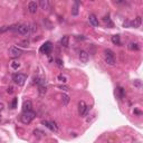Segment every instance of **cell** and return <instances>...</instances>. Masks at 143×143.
<instances>
[{"label":"cell","instance_id":"cell-14","mask_svg":"<svg viewBox=\"0 0 143 143\" xmlns=\"http://www.w3.org/2000/svg\"><path fill=\"white\" fill-rule=\"evenodd\" d=\"M39 6L41 7V9L43 10H48L49 9V2L47 1V0H40Z\"/></svg>","mask_w":143,"mask_h":143},{"label":"cell","instance_id":"cell-6","mask_svg":"<svg viewBox=\"0 0 143 143\" xmlns=\"http://www.w3.org/2000/svg\"><path fill=\"white\" fill-rule=\"evenodd\" d=\"M21 54H22L21 49H19L18 47H11L9 49V56L11 58H17L21 55Z\"/></svg>","mask_w":143,"mask_h":143},{"label":"cell","instance_id":"cell-5","mask_svg":"<svg viewBox=\"0 0 143 143\" xmlns=\"http://www.w3.org/2000/svg\"><path fill=\"white\" fill-rule=\"evenodd\" d=\"M88 111H89V106L86 105L84 101H81L79 104H78V113H79V115H82V116L87 115Z\"/></svg>","mask_w":143,"mask_h":143},{"label":"cell","instance_id":"cell-27","mask_svg":"<svg viewBox=\"0 0 143 143\" xmlns=\"http://www.w3.org/2000/svg\"><path fill=\"white\" fill-rule=\"evenodd\" d=\"M19 45L22 46V47H28V45H29V41H28V40H22V41H20V43H19Z\"/></svg>","mask_w":143,"mask_h":143},{"label":"cell","instance_id":"cell-2","mask_svg":"<svg viewBox=\"0 0 143 143\" xmlns=\"http://www.w3.org/2000/svg\"><path fill=\"white\" fill-rule=\"evenodd\" d=\"M26 79H27L26 75H25V74H21V73H17V74H15V75L12 76V81L19 86L24 85L25 82H26Z\"/></svg>","mask_w":143,"mask_h":143},{"label":"cell","instance_id":"cell-34","mask_svg":"<svg viewBox=\"0 0 143 143\" xmlns=\"http://www.w3.org/2000/svg\"><path fill=\"white\" fill-rule=\"evenodd\" d=\"M0 121H1V115H0Z\"/></svg>","mask_w":143,"mask_h":143},{"label":"cell","instance_id":"cell-28","mask_svg":"<svg viewBox=\"0 0 143 143\" xmlns=\"http://www.w3.org/2000/svg\"><path fill=\"white\" fill-rule=\"evenodd\" d=\"M7 30H8V26H3V27H1V28H0V34L6 33Z\"/></svg>","mask_w":143,"mask_h":143},{"label":"cell","instance_id":"cell-19","mask_svg":"<svg viewBox=\"0 0 143 143\" xmlns=\"http://www.w3.org/2000/svg\"><path fill=\"white\" fill-rule=\"evenodd\" d=\"M72 15L73 16H77L78 15V2H75V5L72 8Z\"/></svg>","mask_w":143,"mask_h":143},{"label":"cell","instance_id":"cell-18","mask_svg":"<svg viewBox=\"0 0 143 143\" xmlns=\"http://www.w3.org/2000/svg\"><path fill=\"white\" fill-rule=\"evenodd\" d=\"M34 134H35V136H37V137H43V136H45L46 135L45 132L40 131V130H38V129L34 130Z\"/></svg>","mask_w":143,"mask_h":143},{"label":"cell","instance_id":"cell-3","mask_svg":"<svg viewBox=\"0 0 143 143\" xmlns=\"http://www.w3.org/2000/svg\"><path fill=\"white\" fill-rule=\"evenodd\" d=\"M35 116H36V114H35L33 111H31V112H24L21 115V121L25 124H29V123L35 119Z\"/></svg>","mask_w":143,"mask_h":143},{"label":"cell","instance_id":"cell-22","mask_svg":"<svg viewBox=\"0 0 143 143\" xmlns=\"http://www.w3.org/2000/svg\"><path fill=\"white\" fill-rule=\"evenodd\" d=\"M103 20H104V22H105V24H107L109 26H110V27H113V26H114V25H113V22L111 21L110 17H104Z\"/></svg>","mask_w":143,"mask_h":143},{"label":"cell","instance_id":"cell-9","mask_svg":"<svg viewBox=\"0 0 143 143\" xmlns=\"http://www.w3.org/2000/svg\"><path fill=\"white\" fill-rule=\"evenodd\" d=\"M22 111L24 112H31L33 111V103L30 101H25L22 104Z\"/></svg>","mask_w":143,"mask_h":143},{"label":"cell","instance_id":"cell-21","mask_svg":"<svg viewBox=\"0 0 143 143\" xmlns=\"http://www.w3.org/2000/svg\"><path fill=\"white\" fill-rule=\"evenodd\" d=\"M57 79L59 81V82H61V83H66L67 82V77L64 76L63 74H59V75L57 76Z\"/></svg>","mask_w":143,"mask_h":143},{"label":"cell","instance_id":"cell-10","mask_svg":"<svg viewBox=\"0 0 143 143\" xmlns=\"http://www.w3.org/2000/svg\"><path fill=\"white\" fill-rule=\"evenodd\" d=\"M37 8H38V6H37V3L35 1H30V2L28 3V10H29L30 14H36Z\"/></svg>","mask_w":143,"mask_h":143},{"label":"cell","instance_id":"cell-29","mask_svg":"<svg viewBox=\"0 0 143 143\" xmlns=\"http://www.w3.org/2000/svg\"><path fill=\"white\" fill-rule=\"evenodd\" d=\"M133 84H134L135 86H136V87H139V88L141 87V82L139 81V79H136V81H134V83H133Z\"/></svg>","mask_w":143,"mask_h":143},{"label":"cell","instance_id":"cell-1","mask_svg":"<svg viewBox=\"0 0 143 143\" xmlns=\"http://www.w3.org/2000/svg\"><path fill=\"white\" fill-rule=\"evenodd\" d=\"M8 30L16 31L21 35H29L30 34V27L28 25H14V26H9Z\"/></svg>","mask_w":143,"mask_h":143},{"label":"cell","instance_id":"cell-11","mask_svg":"<svg viewBox=\"0 0 143 143\" xmlns=\"http://www.w3.org/2000/svg\"><path fill=\"white\" fill-rule=\"evenodd\" d=\"M88 20H89V24L93 26V27H98V19L96 18V16L95 15H89L88 17Z\"/></svg>","mask_w":143,"mask_h":143},{"label":"cell","instance_id":"cell-4","mask_svg":"<svg viewBox=\"0 0 143 143\" xmlns=\"http://www.w3.org/2000/svg\"><path fill=\"white\" fill-rule=\"evenodd\" d=\"M105 61H106L109 65H115V58H114V54H113L112 50L110 49H106L105 50Z\"/></svg>","mask_w":143,"mask_h":143},{"label":"cell","instance_id":"cell-13","mask_svg":"<svg viewBox=\"0 0 143 143\" xmlns=\"http://www.w3.org/2000/svg\"><path fill=\"white\" fill-rule=\"evenodd\" d=\"M79 59H81L82 63H87V61H88V54H87V52H85V50H81V52H79Z\"/></svg>","mask_w":143,"mask_h":143},{"label":"cell","instance_id":"cell-26","mask_svg":"<svg viewBox=\"0 0 143 143\" xmlns=\"http://www.w3.org/2000/svg\"><path fill=\"white\" fill-rule=\"evenodd\" d=\"M19 66H20V64L17 63V61H12V63H11V67L14 68V69H18Z\"/></svg>","mask_w":143,"mask_h":143},{"label":"cell","instance_id":"cell-20","mask_svg":"<svg viewBox=\"0 0 143 143\" xmlns=\"http://www.w3.org/2000/svg\"><path fill=\"white\" fill-rule=\"evenodd\" d=\"M130 49L131 50H139L140 49V46H139V44H136V43H132V44H130Z\"/></svg>","mask_w":143,"mask_h":143},{"label":"cell","instance_id":"cell-12","mask_svg":"<svg viewBox=\"0 0 143 143\" xmlns=\"http://www.w3.org/2000/svg\"><path fill=\"white\" fill-rule=\"evenodd\" d=\"M141 22H142V19H141V17L139 16V17H136V18L134 19L133 21L130 22V27H134V28H137L141 26Z\"/></svg>","mask_w":143,"mask_h":143},{"label":"cell","instance_id":"cell-31","mask_svg":"<svg viewBox=\"0 0 143 143\" xmlns=\"http://www.w3.org/2000/svg\"><path fill=\"white\" fill-rule=\"evenodd\" d=\"M58 87L61 88V89H63V91H68V87L65 85H61V86H58Z\"/></svg>","mask_w":143,"mask_h":143},{"label":"cell","instance_id":"cell-32","mask_svg":"<svg viewBox=\"0 0 143 143\" xmlns=\"http://www.w3.org/2000/svg\"><path fill=\"white\" fill-rule=\"evenodd\" d=\"M134 113H135V114H137V115H142V112H140L139 110H134Z\"/></svg>","mask_w":143,"mask_h":143},{"label":"cell","instance_id":"cell-33","mask_svg":"<svg viewBox=\"0 0 143 143\" xmlns=\"http://www.w3.org/2000/svg\"><path fill=\"white\" fill-rule=\"evenodd\" d=\"M3 110V104L2 103H0V112Z\"/></svg>","mask_w":143,"mask_h":143},{"label":"cell","instance_id":"cell-8","mask_svg":"<svg viewBox=\"0 0 143 143\" xmlns=\"http://www.w3.org/2000/svg\"><path fill=\"white\" fill-rule=\"evenodd\" d=\"M44 125H45L46 128H48L50 131L53 132H57L58 131V128H57V125L55 124V122H49V121H43L41 122Z\"/></svg>","mask_w":143,"mask_h":143},{"label":"cell","instance_id":"cell-30","mask_svg":"<svg viewBox=\"0 0 143 143\" xmlns=\"http://www.w3.org/2000/svg\"><path fill=\"white\" fill-rule=\"evenodd\" d=\"M7 93L12 94V93H14V87H12V86H9V87H8V89H7Z\"/></svg>","mask_w":143,"mask_h":143},{"label":"cell","instance_id":"cell-17","mask_svg":"<svg viewBox=\"0 0 143 143\" xmlns=\"http://www.w3.org/2000/svg\"><path fill=\"white\" fill-rule=\"evenodd\" d=\"M68 40H69V37H68V36H64L61 39V45L63 46V47H67V46H68Z\"/></svg>","mask_w":143,"mask_h":143},{"label":"cell","instance_id":"cell-24","mask_svg":"<svg viewBox=\"0 0 143 143\" xmlns=\"http://www.w3.org/2000/svg\"><path fill=\"white\" fill-rule=\"evenodd\" d=\"M17 102H18V98H17V97H15L14 100H12V102H11V109H16V107H17Z\"/></svg>","mask_w":143,"mask_h":143},{"label":"cell","instance_id":"cell-16","mask_svg":"<svg viewBox=\"0 0 143 143\" xmlns=\"http://www.w3.org/2000/svg\"><path fill=\"white\" fill-rule=\"evenodd\" d=\"M116 94H117V96H119V97L122 100V98L125 96V92H124V89H123L122 87H117V88H116Z\"/></svg>","mask_w":143,"mask_h":143},{"label":"cell","instance_id":"cell-25","mask_svg":"<svg viewBox=\"0 0 143 143\" xmlns=\"http://www.w3.org/2000/svg\"><path fill=\"white\" fill-rule=\"evenodd\" d=\"M56 64H57L58 67H63V66H64V63H63V61H61V58H56Z\"/></svg>","mask_w":143,"mask_h":143},{"label":"cell","instance_id":"cell-15","mask_svg":"<svg viewBox=\"0 0 143 143\" xmlns=\"http://www.w3.org/2000/svg\"><path fill=\"white\" fill-rule=\"evenodd\" d=\"M112 43L114 44V45H121V38H120L119 35H114V36H112Z\"/></svg>","mask_w":143,"mask_h":143},{"label":"cell","instance_id":"cell-23","mask_svg":"<svg viewBox=\"0 0 143 143\" xmlns=\"http://www.w3.org/2000/svg\"><path fill=\"white\" fill-rule=\"evenodd\" d=\"M61 98H63V103H64L65 105H67V104H68V102H69V96H68V95H66V94H64Z\"/></svg>","mask_w":143,"mask_h":143},{"label":"cell","instance_id":"cell-7","mask_svg":"<svg viewBox=\"0 0 143 143\" xmlns=\"http://www.w3.org/2000/svg\"><path fill=\"white\" fill-rule=\"evenodd\" d=\"M50 50H52V43H50V41H46L39 49V52L41 53V54H49Z\"/></svg>","mask_w":143,"mask_h":143}]
</instances>
